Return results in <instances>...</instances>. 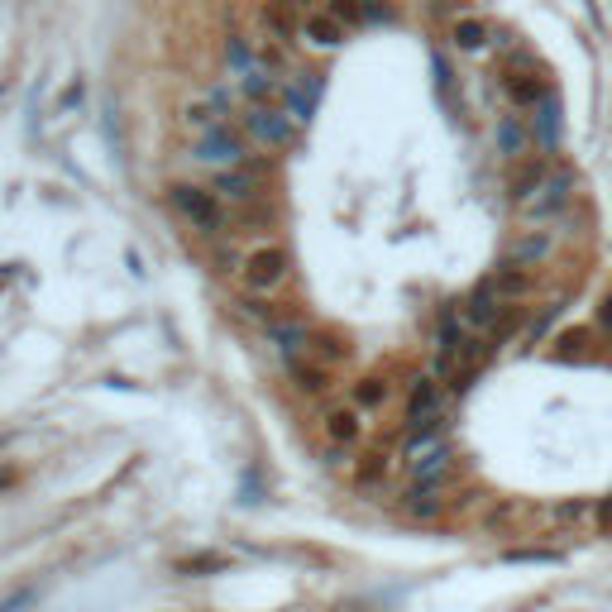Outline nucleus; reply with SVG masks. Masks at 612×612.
Here are the masks:
<instances>
[{"mask_svg":"<svg viewBox=\"0 0 612 612\" xmlns=\"http://www.w3.org/2000/svg\"><path fill=\"white\" fill-rule=\"evenodd\" d=\"M211 192L220 201H230V206H249V201L259 197V177L249 173V168H230V173H216Z\"/></svg>","mask_w":612,"mask_h":612,"instance_id":"obj_10","label":"nucleus"},{"mask_svg":"<svg viewBox=\"0 0 612 612\" xmlns=\"http://www.w3.org/2000/svg\"><path fill=\"white\" fill-rule=\"evenodd\" d=\"M503 560H512V565H550L555 550H507Z\"/></svg>","mask_w":612,"mask_h":612,"instance_id":"obj_27","label":"nucleus"},{"mask_svg":"<svg viewBox=\"0 0 612 612\" xmlns=\"http://www.w3.org/2000/svg\"><path fill=\"white\" fill-rule=\"evenodd\" d=\"M244 96H249V106H273V96H283V82L268 67H254V72H244Z\"/></svg>","mask_w":612,"mask_h":612,"instance_id":"obj_17","label":"nucleus"},{"mask_svg":"<svg viewBox=\"0 0 612 612\" xmlns=\"http://www.w3.org/2000/svg\"><path fill=\"white\" fill-rule=\"evenodd\" d=\"M187 125H192L197 134H211V130L225 125V115H220V106L206 96V101H192V106H187Z\"/></svg>","mask_w":612,"mask_h":612,"instance_id":"obj_21","label":"nucleus"},{"mask_svg":"<svg viewBox=\"0 0 612 612\" xmlns=\"http://www.w3.org/2000/svg\"><path fill=\"white\" fill-rule=\"evenodd\" d=\"M450 39H455L459 53H479V48L488 44V24H483V20H455Z\"/></svg>","mask_w":612,"mask_h":612,"instance_id":"obj_19","label":"nucleus"},{"mask_svg":"<svg viewBox=\"0 0 612 612\" xmlns=\"http://www.w3.org/2000/svg\"><path fill=\"white\" fill-rule=\"evenodd\" d=\"M168 197H173V206L192 220V225H197L201 235H220V230H225V211H220L216 192L192 187V182H173V187H168Z\"/></svg>","mask_w":612,"mask_h":612,"instance_id":"obj_3","label":"nucleus"},{"mask_svg":"<svg viewBox=\"0 0 612 612\" xmlns=\"http://www.w3.org/2000/svg\"><path fill=\"white\" fill-rule=\"evenodd\" d=\"M536 139H541L546 149L560 144V101H555V96H546V101L536 106Z\"/></svg>","mask_w":612,"mask_h":612,"instance_id":"obj_18","label":"nucleus"},{"mask_svg":"<svg viewBox=\"0 0 612 612\" xmlns=\"http://www.w3.org/2000/svg\"><path fill=\"white\" fill-rule=\"evenodd\" d=\"M593 517H598V522H603V526H612V498H608V503H603V507H593Z\"/></svg>","mask_w":612,"mask_h":612,"instance_id":"obj_31","label":"nucleus"},{"mask_svg":"<svg viewBox=\"0 0 612 612\" xmlns=\"http://www.w3.org/2000/svg\"><path fill=\"white\" fill-rule=\"evenodd\" d=\"M550 517L555 522H584V517H593V503H560Z\"/></svg>","mask_w":612,"mask_h":612,"instance_id":"obj_28","label":"nucleus"},{"mask_svg":"<svg viewBox=\"0 0 612 612\" xmlns=\"http://www.w3.org/2000/svg\"><path fill=\"white\" fill-rule=\"evenodd\" d=\"M507 96H512V101H517V106H541V101H546L550 91H546V82H541V77H536V72H517V67H507Z\"/></svg>","mask_w":612,"mask_h":612,"instance_id":"obj_12","label":"nucleus"},{"mask_svg":"<svg viewBox=\"0 0 612 612\" xmlns=\"http://www.w3.org/2000/svg\"><path fill=\"white\" fill-rule=\"evenodd\" d=\"M402 512L416 517V522H431L445 512V498H440V488H426V483H412V493L402 498Z\"/></svg>","mask_w":612,"mask_h":612,"instance_id":"obj_16","label":"nucleus"},{"mask_svg":"<svg viewBox=\"0 0 612 612\" xmlns=\"http://www.w3.org/2000/svg\"><path fill=\"white\" fill-rule=\"evenodd\" d=\"M512 517H517V507H512V503H503V507H493V512H488V526L498 531V526H507V522H512Z\"/></svg>","mask_w":612,"mask_h":612,"instance_id":"obj_29","label":"nucleus"},{"mask_svg":"<svg viewBox=\"0 0 612 612\" xmlns=\"http://www.w3.org/2000/svg\"><path fill=\"white\" fill-rule=\"evenodd\" d=\"M77 101H82V82H72V87L63 91V106H77Z\"/></svg>","mask_w":612,"mask_h":612,"instance_id":"obj_30","label":"nucleus"},{"mask_svg":"<svg viewBox=\"0 0 612 612\" xmlns=\"http://www.w3.org/2000/svg\"><path fill=\"white\" fill-rule=\"evenodd\" d=\"M569 192H574V177H569V168H546V173L536 177V187H531L517 206H522L531 220H550L555 211H565V206H569Z\"/></svg>","mask_w":612,"mask_h":612,"instance_id":"obj_4","label":"nucleus"},{"mask_svg":"<svg viewBox=\"0 0 612 612\" xmlns=\"http://www.w3.org/2000/svg\"><path fill=\"white\" fill-rule=\"evenodd\" d=\"M287 378H292V388L306 397H326L330 393V369L326 364H316V359H306V354H297V359H287Z\"/></svg>","mask_w":612,"mask_h":612,"instance_id":"obj_9","label":"nucleus"},{"mask_svg":"<svg viewBox=\"0 0 612 612\" xmlns=\"http://www.w3.org/2000/svg\"><path fill=\"white\" fill-rule=\"evenodd\" d=\"M225 58H230V67H235V72H254V58H249V48H244V39H230V44H225Z\"/></svg>","mask_w":612,"mask_h":612,"instance_id":"obj_25","label":"nucleus"},{"mask_svg":"<svg viewBox=\"0 0 612 612\" xmlns=\"http://www.w3.org/2000/svg\"><path fill=\"white\" fill-rule=\"evenodd\" d=\"M292 10H297L292 0H268V5H263V29H268L278 44H292V39H302V29L292 24Z\"/></svg>","mask_w":612,"mask_h":612,"instance_id":"obj_14","label":"nucleus"},{"mask_svg":"<svg viewBox=\"0 0 612 612\" xmlns=\"http://www.w3.org/2000/svg\"><path fill=\"white\" fill-rule=\"evenodd\" d=\"M321 431H326V440L335 450H354L364 440V416H359V407H330L321 416Z\"/></svg>","mask_w":612,"mask_h":612,"instance_id":"obj_7","label":"nucleus"},{"mask_svg":"<svg viewBox=\"0 0 612 612\" xmlns=\"http://www.w3.org/2000/svg\"><path fill=\"white\" fill-rule=\"evenodd\" d=\"M240 120L244 130L254 134L259 144H268V149H287L292 144V115L283 106H249Z\"/></svg>","mask_w":612,"mask_h":612,"instance_id":"obj_5","label":"nucleus"},{"mask_svg":"<svg viewBox=\"0 0 612 612\" xmlns=\"http://www.w3.org/2000/svg\"><path fill=\"white\" fill-rule=\"evenodd\" d=\"M383 474H388V459H383V455H364V464H359V474H354V479L364 483V488H373Z\"/></svg>","mask_w":612,"mask_h":612,"instance_id":"obj_24","label":"nucleus"},{"mask_svg":"<svg viewBox=\"0 0 612 612\" xmlns=\"http://www.w3.org/2000/svg\"><path fill=\"white\" fill-rule=\"evenodd\" d=\"M316 101H321V77H316V72H302V77L283 91V110L292 115V125H306V120L316 115Z\"/></svg>","mask_w":612,"mask_h":612,"instance_id":"obj_8","label":"nucleus"},{"mask_svg":"<svg viewBox=\"0 0 612 612\" xmlns=\"http://www.w3.org/2000/svg\"><path fill=\"white\" fill-rule=\"evenodd\" d=\"M598 321H603V330H612V297L603 302V311H598Z\"/></svg>","mask_w":612,"mask_h":612,"instance_id":"obj_32","label":"nucleus"},{"mask_svg":"<svg viewBox=\"0 0 612 612\" xmlns=\"http://www.w3.org/2000/svg\"><path fill=\"white\" fill-rule=\"evenodd\" d=\"M498 144H503L507 158H522L526 153V125L517 120V115H507L503 125H498Z\"/></svg>","mask_w":612,"mask_h":612,"instance_id":"obj_23","label":"nucleus"},{"mask_svg":"<svg viewBox=\"0 0 612 612\" xmlns=\"http://www.w3.org/2000/svg\"><path fill=\"white\" fill-rule=\"evenodd\" d=\"M302 39L311 48H340V39H345V24L335 20V15H306V20H302Z\"/></svg>","mask_w":612,"mask_h":612,"instance_id":"obj_15","label":"nucleus"},{"mask_svg":"<svg viewBox=\"0 0 612 612\" xmlns=\"http://www.w3.org/2000/svg\"><path fill=\"white\" fill-rule=\"evenodd\" d=\"M440 416H445L440 378L436 373H421V378L412 383V393H407V426H412V436H436Z\"/></svg>","mask_w":612,"mask_h":612,"instance_id":"obj_2","label":"nucleus"},{"mask_svg":"<svg viewBox=\"0 0 612 612\" xmlns=\"http://www.w3.org/2000/svg\"><path fill=\"white\" fill-rule=\"evenodd\" d=\"M550 249H555V235H550V230H526V235H517V240H512V249H507V263H517V268H531V263L550 259Z\"/></svg>","mask_w":612,"mask_h":612,"instance_id":"obj_11","label":"nucleus"},{"mask_svg":"<svg viewBox=\"0 0 612 612\" xmlns=\"http://www.w3.org/2000/svg\"><path fill=\"white\" fill-rule=\"evenodd\" d=\"M483 283L493 287V292H498V297H503L507 306L517 302V297H526V292H531V278H526V268H517V263H503V268H493V273H488Z\"/></svg>","mask_w":612,"mask_h":612,"instance_id":"obj_13","label":"nucleus"},{"mask_svg":"<svg viewBox=\"0 0 612 612\" xmlns=\"http://www.w3.org/2000/svg\"><path fill=\"white\" fill-rule=\"evenodd\" d=\"M383 402H388V383L383 378H359L354 383V407L359 412H378Z\"/></svg>","mask_w":612,"mask_h":612,"instance_id":"obj_22","label":"nucleus"},{"mask_svg":"<svg viewBox=\"0 0 612 612\" xmlns=\"http://www.w3.org/2000/svg\"><path fill=\"white\" fill-rule=\"evenodd\" d=\"M364 10H369L364 0H330V15H335L340 24H354L359 15H364Z\"/></svg>","mask_w":612,"mask_h":612,"instance_id":"obj_26","label":"nucleus"},{"mask_svg":"<svg viewBox=\"0 0 612 612\" xmlns=\"http://www.w3.org/2000/svg\"><path fill=\"white\" fill-rule=\"evenodd\" d=\"M287 273H292V263H287V249H278V244H259V249H249V259L240 263V278H244V287H249L254 297L278 292V287L287 283Z\"/></svg>","mask_w":612,"mask_h":612,"instance_id":"obj_1","label":"nucleus"},{"mask_svg":"<svg viewBox=\"0 0 612 612\" xmlns=\"http://www.w3.org/2000/svg\"><path fill=\"white\" fill-rule=\"evenodd\" d=\"M244 139L230 125H220V130L201 134L197 139V158L201 163H211V168H220V173H230V168H244Z\"/></svg>","mask_w":612,"mask_h":612,"instance_id":"obj_6","label":"nucleus"},{"mask_svg":"<svg viewBox=\"0 0 612 612\" xmlns=\"http://www.w3.org/2000/svg\"><path fill=\"white\" fill-rule=\"evenodd\" d=\"M306 359H316V364H326V369H330V364L350 359V350H345L335 335H311V340H306Z\"/></svg>","mask_w":612,"mask_h":612,"instance_id":"obj_20","label":"nucleus"}]
</instances>
